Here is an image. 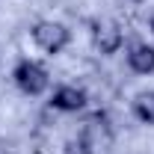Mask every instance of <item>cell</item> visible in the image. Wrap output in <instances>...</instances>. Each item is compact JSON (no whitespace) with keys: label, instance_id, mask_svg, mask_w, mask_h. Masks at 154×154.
<instances>
[{"label":"cell","instance_id":"obj_6","mask_svg":"<svg viewBox=\"0 0 154 154\" xmlns=\"http://www.w3.org/2000/svg\"><path fill=\"white\" fill-rule=\"evenodd\" d=\"M134 113H136L139 122L154 125V92H139L134 98Z\"/></svg>","mask_w":154,"mask_h":154},{"label":"cell","instance_id":"obj_8","mask_svg":"<svg viewBox=\"0 0 154 154\" xmlns=\"http://www.w3.org/2000/svg\"><path fill=\"white\" fill-rule=\"evenodd\" d=\"M151 30H154V18H151Z\"/></svg>","mask_w":154,"mask_h":154},{"label":"cell","instance_id":"obj_4","mask_svg":"<svg viewBox=\"0 0 154 154\" xmlns=\"http://www.w3.org/2000/svg\"><path fill=\"white\" fill-rule=\"evenodd\" d=\"M86 92L83 89H77V86H59L54 98H51V107L54 110H62V113H77V110H83L86 107Z\"/></svg>","mask_w":154,"mask_h":154},{"label":"cell","instance_id":"obj_3","mask_svg":"<svg viewBox=\"0 0 154 154\" xmlns=\"http://www.w3.org/2000/svg\"><path fill=\"white\" fill-rule=\"evenodd\" d=\"M92 42H95V48L104 54V57H110L116 54L119 48H122V27L116 24V21H95V27H92Z\"/></svg>","mask_w":154,"mask_h":154},{"label":"cell","instance_id":"obj_1","mask_svg":"<svg viewBox=\"0 0 154 154\" xmlns=\"http://www.w3.org/2000/svg\"><path fill=\"white\" fill-rule=\"evenodd\" d=\"M12 77H15V86H18L21 92L24 95H33V98L42 95L48 89V83H51L45 65H38L33 59H21L18 65H15V71H12Z\"/></svg>","mask_w":154,"mask_h":154},{"label":"cell","instance_id":"obj_7","mask_svg":"<svg viewBox=\"0 0 154 154\" xmlns=\"http://www.w3.org/2000/svg\"><path fill=\"white\" fill-rule=\"evenodd\" d=\"M65 154H92V142H89L86 136L68 139V142H65Z\"/></svg>","mask_w":154,"mask_h":154},{"label":"cell","instance_id":"obj_5","mask_svg":"<svg viewBox=\"0 0 154 154\" xmlns=\"http://www.w3.org/2000/svg\"><path fill=\"white\" fill-rule=\"evenodd\" d=\"M128 65L136 74H151L154 71V48L151 45H134L128 51Z\"/></svg>","mask_w":154,"mask_h":154},{"label":"cell","instance_id":"obj_2","mask_svg":"<svg viewBox=\"0 0 154 154\" xmlns=\"http://www.w3.org/2000/svg\"><path fill=\"white\" fill-rule=\"evenodd\" d=\"M33 42L45 54H59L71 42V33H68V27H62L57 21H38L33 27Z\"/></svg>","mask_w":154,"mask_h":154}]
</instances>
